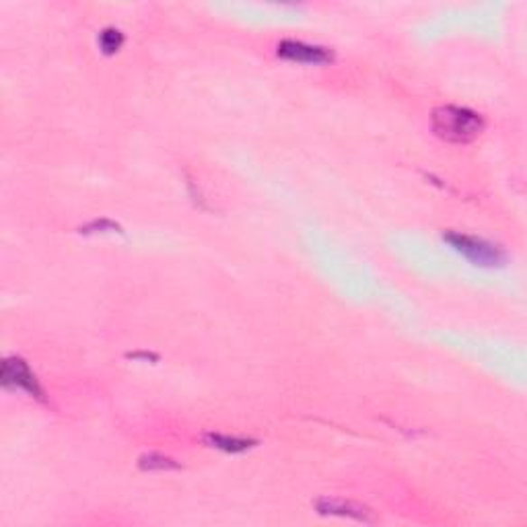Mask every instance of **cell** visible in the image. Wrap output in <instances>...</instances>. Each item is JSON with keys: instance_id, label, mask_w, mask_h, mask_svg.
I'll return each mask as SVG.
<instances>
[{"instance_id": "277c9868", "label": "cell", "mask_w": 527, "mask_h": 527, "mask_svg": "<svg viewBox=\"0 0 527 527\" xmlns=\"http://www.w3.org/2000/svg\"><path fill=\"white\" fill-rule=\"evenodd\" d=\"M276 54L284 60L299 62V64H328L334 60V52L324 46L316 43H305L295 40H284L278 43Z\"/></svg>"}, {"instance_id": "52a82bcc", "label": "cell", "mask_w": 527, "mask_h": 527, "mask_svg": "<svg viewBox=\"0 0 527 527\" xmlns=\"http://www.w3.org/2000/svg\"><path fill=\"white\" fill-rule=\"evenodd\" d=\"M138 466H141L143 470H175V467H180V464H175L171 458L161 456V453H149V456H143L141 459H138Z\"/></svg>"}, {"instance_id": "3957f363", "label": "cell", "mask_w": 527, "mask_h": 527, "mask_svg": "<svg viewBox=\"0 0 527 527\" xmlns=\"http://www.w3.org/2000/svg\"><path fill=\"white\" fill-rule=\"evenodd\" d=\"M0 384L9 387V390H23L32 395V398L43 400V392L38 377L33 375V371L29 369V365L21 356L5 358L3 371H0Z\"/></svg>"}, {"instance_id": "8992f818", "label": "cell", "mask_w": 527, "mask_h": 527, "mask_svg": "<svg viewBox=\"0 0 527 527\" xmlns=\"http://www.w3.org/2000/svg\"><path fill=\"white\" fill-rule=\"evenodd\" d=\"M204 443H207L208 448L221 449V451H227V453H241V451L252 449L255 445V441H252V439L229 437V435H221V433L204 435Z\"/></svg>"}, {"instance_id": "5b68a950", "label": "cell", "mask_w": 527, "mask_h": 527, "mask_svg": "<svg viewBox=\"0 0 527 527\" xmlns=\"http://www.w3.org/2000/svg\"><path fill=\"white\" fill-rule=\"evenodd\" d=\"M316 509L321 515H336V517H348L361 523H375V515L371 509L365 507L361 503L334 499V496H321L316 501Z\"/></svg>"}, {"instance_id": "6da1fadb", "label": "cell", "mask_w": 527, "mask_h": 527, "mask_svg": "<svg viewBox=\"0 0 527 527\" xmlns=\"http://www.w3.org/2000/svg\"><path fill=\"white\" fill-rule=\"evenodd\" d=\"M430 124H433V130L439 138L456 144L472 143L485 130V120L478 112L459 106H441L433 109Z\"/></svg>"}, {"instance_id": "ba28073f", "label": "cell", "mask_w": 527, "mask_h": 527, "mask_svg": "<svg viewBox=\"0 0 527 527\" xmlns=\"http://www.w3.org/2000/svg\"><path fill=\"white\" fill-rule=\"evenodd\" d=\"M122 43H124V35H122L120 29L107 27V29H104V32L99 33V46H101V50H104L106 54L118 52Z\"/></svg>"}, {"instance_id": "7a4b0ae2", "label": "cell", "mask_w": 527, "mask_h": 527, "mask_svg": "<svg viewBox=\"0 0 527 527\" xmlns=\"http://www.w3.org/2000/svg\"><path fill=\"white\" fill-rule=\"evenodd\" d=\"M443 239L448 241L453 250L464 255V258L474 262L476 266L495 268V266H503L504 264V252L501 250V247L488 244V241L480 237L449 231V233H443Z\"/></svg>"}]
</instances>
